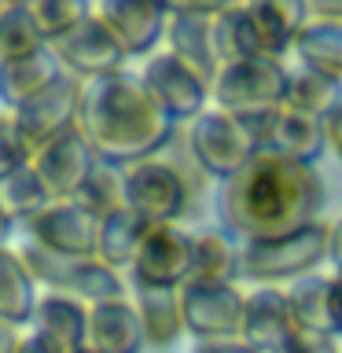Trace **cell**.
<instances>
[{
  "label": "cell",
  "instance_id": "277c9868",
  "mask_svg": "<svg viewBox=\"0 0 342 353\" xmlns=\"http://www.w3.org/2000/svg\"><path fill=\"white\" fill-rule=\"evenodd\" d=\"M19 258L26 261L33 283H44L48 291L66 294L81 305L125 302V283L99 258H59V254H48L37 243H26L19 250Z\"/></svg>",
  "mask_w": 342,
  "mask_h": 353
},
{
  "label": "cell",
  "instance_id": "4fadbf2b",
  "mask_svg": "<svg viewBox=\"0 0 342 353\" xmlns=\"http://www.w3.org/2000/svg\"><path fill=\"white\" fill-rule=\"evenodd\" d=\"M30 243H37L48 254L59 258H96L99 243V221L88 217L74 203H52L44 214H37L26 225Z\"/></svg>",
  "mask_w": 342,
  "mask_h": 353
},
{
  "label": "cell",
  "instance_id": "f546056e",
  "mask_svg": "<svg viewBox=\"0 0 342 353\" xmlns=\"http://www.w3.org/2000/svg\"><path fill=\"white\" fill-rule=\"evenodd\" d=\"M214 52H217L221 70L247 59H261L258 41H254V26L243 4H225V11L214 19Z\"/></svg>",
  "mask_w": 342,
  "mask_h": 353
},
{
  "label": "cell",
  "instance_id": "30bf717a",
  "mask_svg": "<svg viewBox=\"0 0 342 353\" xmlns=\"http://www.w3.org/2000/svg\"><path fill=\"white\" fill-rule=\"evenodd\" d=\"M165 11H170V22H165L170 55H177L184 66H192L199 77L214 85L221 74L214 52V19L225 11V4H165Z\"/></svg>",
  "mask_w": 342,
  "mask_h": 353
},
{
  "label": "cell",
  "instance_id": "b9f144b4",
  "mask_svg": "<svg viewBox=\"0 0 342 353\" xmlns=\"http://www.w3.org/2000/svg\"><path fill=\"white\" fill-rule=\"evenodd\" d=\"M19 331L11 324H0V353H19Z\"/></svg>",
  "mask_w": 342,
  "mask_h": 353
},
{
  "label": "cell",
  "instance_id": "d590c367",
  "mask_svg": "<svg viewBox=\"0 0 342 353\" xmlns=\"http://www.w3.org/2000/svg\"><path fill=\"white\" fill-rule=\"evenodd\" d=\"M276 353H342V350H339L335 335H316V331L294 327V331H291V339H287Z\"/></svg>",
  "mask_w": 342,
  "mask_h": 353
},
{
  "label": "cell",
  "instance_id": "484cf974",
  "mask_svg": "<svg viewBox=\"0 0 342 353\" xmlns=\"http://www.w3.org/2000/svg\"><path fill=\"white\" fill-rule=\"evenodd\" d=\"M294 55L305 70L324 74L331 81H342V26L339 22H316L309 19L305 30L294 41Z\"/></svg>",
  "mask_w": 342,
  "mask_h": 353
},
{
  "label": "cell",
  "instance_id": "d6a6232c",
  "mask_svg": "<svg viewBox=\"0 0 342 353\" xmlns=\"http://www.w3.org/2000/svg\"><path fill=\"white\" fill-rule=\"evenodd\" d=\"M0 203H4V210L11 214V221L30 225L33 217L52 206V199H48V192H44L37 170L26 165V170H19L15 176H8V181L0 184Z\"/></svg>",
  "mask_w": 342,
  "mask_h": 353
},
{
  "label": "cell",
  "instance_id": "e0dca14e",
  "mask_svg": "<svg viewBox=\"0 0 342 353\" xmlns=\"http://www.w3.org/2000/svg\"><path fill=\"white\" fill-rule=\"evenodd\" d=\"M247 8V19L254 26V41H258L261 59H276L280 63L287 52H294L298 33L309 22V8L298 0H254Z\"/></svg>",
  "mask_w": 342,
  "mask_h": 353
},
{
  "label": "cell",
  "instance_id": "ba28073f",
  "mask_svg": "<svg viewBox=\"0 0 342 353\" xmlns=\"http://www.w3.org/2000/svg\"><path fill=\"white\" fill-rule=\"evenodd\" d=\"M81 96L85 85L77 81L74 74H63L48 92H41L33 103L11 110V121L22 132V140L30 143L33 154H41L44 148H52L55 140L70 137L77 129V118H81Z\"/></svg>",
  "mask_w": 342,
  "mask_h": 353
},
{
  "label": "cell",
  "instance_id": "d6986e66",
  "mask_svg": "<svg viewBox=\"0 0 342 353\" xmlns=\"http://www.w3.org/2000/svg\"><path fill=\"white\" fill-rule=\"evenodd\" d=\"M294 331V316H291V302L287 291L276 287H258L254 294H247V316H243V342L258 353H276L291 339Z\"/></svg>",
  "mask_w": 342,
  "mask_h": 353
},
{
  "label": "cell",
  "instance_id": "e575fe53",
  "mask_svg": "<svg viewBox=\"0 0 342 353\" xmlns=\"http://www.w3.org/2000/svg\"><path fill=\"white\" fill-rule=\"evenodd\" d=\"M26 165H33L30 143L22 140V132L15 129V121L0 118V184H4L8 176H15L19 170H26Z\"/></svg>",
  "mask_w": 342,
  "mask_h": 353
},
{
  "label": "cell",
  "instance_id": "74e56055",
  "mask_svg": "<svg viewBox=\"0 0 342 353\" xmlns=\"http://www.w3.org/2000/svg\"><path fill=\"white\" fill-rule=\"evenodd\" d=\"M192 353H258V350H250L243 339H225V342H195Z\"/></svg>",
  "mask_w": 342,
  "mask_h": 353
},
{
  "label": "cell",
  "instance_id": "4dcf8cb0",
  "mask_svg": "<svg viewBox=\"0 0 342 353\" xmlns=\"http://www.w3.org/2000/svg\"><path fill=\"white\" fill-rule=\"evenodd\" d=\"M70 203L96 221H107V217L121 214V210H125V170L96 162V170L88 173V181L81 184V192H77Z\"/></svg>",
  "mask_w": 342,
  "mask_h": 353
},
{
  "label": "cell",
  "instance_id": "3957f363",
  "mask_svg": "<svg viewBox=\"0 0 342 353\" xmlns=\"http://www.w3.org/2000/svg\"><path fill=\"white\" fill-rule=\"evenodd\" d=\"M272 110L265 114H225V110H203L192 125V151L206 173L236 176L254 154L265 151Z\"/></svg>",
  "mask_w": 342,
  "mask_h": 353
},
{
  "label": "cell",
  "instance_id": "836d02e7",
  "mask_svg": "<svg viewBox=\"0 0 342 353\" xmlns=\"http://www.w3.org/2000/svg\"><path fill=\"white\" fill-rule=\"evenodd\" d=\"M30 8V19L37 33L44 37V44H59L63 37H70V33L81 26V22L92 15V8L81 4V0H37V4H26Z\"/></svg>",
  "mask_w": 342,
  "mask_h": 353
},
{
  "label": "cell",
  "instance_id": "f35d334b",
  "mask_svg": "<svg viewBox=\"0 0 342 353\" xmlns=\"http://www.w3.org/2000/svg\"><path fill=\"white\" fill-rule=\"evenodd\" d=\"M324 137H328V148L342 159V103L324 118Z\"/></svg>",
  "mask_w": 342,
  "mask_h": 353
},
{
  "label": "cell",
  "instance_id": "8d00e7d4",
  "mask_svg": "<svg viewBox=\"0 0 342 353\" xmlns=\"http://www.w3.org/2000/svg\"><path fill=\"white\" fill-rule=\"evenodd\" d=\"M305 8H309V19L339 22V26H342V0H313V4H305Z\"/></svg>",
  "mask_w": 342,
  "mask_h": 353
},
{
  "label": "cell",
  "instance_id": "2e32d148",
  "mask_svg": "<svg viewBox=\"0 0 342 353\" xmlns=\"http://www.w3.org/2000/svg\"><path fill=\"white\" fill-rule=\"evenodd\" d=\"M96 19L114 33V41L125 48V55H148L159 37L165 33L170 11L165 4H137V0H99L92 8Z\"/></svg>",
  "mask_w": 342,
  "mask_h": 353
},
{
  "label": "cell",
  "instance_id": "83f0119b",
  "mask_svg": "<svg viewBox=\"0 0 342 353\" xmlns=\"http://www.w3.org/2000/svg\"><path fill=\"white\" fill-rule=\"evenodd\" d=\"M287 302H291L294 327L316 331V335H335V320H331V280L328 276H302L287 287Z\"/></svg>",
  "mask_w": 342,
  "mask_h": 353
},
{
  "label": "cell",
  "instance_id": "f1b7e54d",
  "mask_svg": "<svg viewBox=\"0 0 342 353\" xmlns=\"http://www.w3.org/2000/svg\"><path fill=\"white\" fill-rule=\"evenodd\" d=\"M342 103V81H331L324 74H313L305 66L287 70V88H283V107L298 110L309 118H328Z\"/></svg>",
  "mask_w": 342,
  "mask_h": 353
},
{
  "label": "cell",
  "instance_id": "603a6c76",
  "mask_svg": "<svg viewBox=\"0 0 342 353\" xmlns=\"http://www.w3.org/2000/svg\"><path fill=\"white\" fill-rule=\"evenodd\" d=\"M243 276V250H236L228 232L203 228L192 232V280L236 283Z\"/></svg>",
  "mask_w": 342,
  "mask_h": 353
},
{
  "label": "cell",
  "instance_id": "7a4b0ae2",
  "mask_svg": "<svg viewBox=\"0 0 342 353\" xmlns=\"http://www.w3.org/2000/svg\"><path fill=\"white\" fill-rule=\"evenodd\" d=\"M77 129L88 140L96 162L129 170V165L154 159V151L165 148L173 118L151 96L143 77L121 70L99 81H85Z\"/></svg>",
  "mask_w": 342,
  "mask_h": 353
},
{
  "label": "cell",
  "instance_id": "ac0fdd59",
  "mask_svg": "<svg viewBox=\"0 0 342 353\" xmlns=\"http://www.w3.org/2000/svg\"><path fill=\"white\" fill-rule=\"evenodd\" d=\"M148 346L143 324L132 302H103L88 305L85 353H140Z\"/></svg>",
  "mask_w": 342,
  "mask_h": 353
},
{
  "label": "cell",
  "instance_id": "cb8c5ba5",
  "mask_svg": "<svg viewBox=\"0 0 342 353\" xmlns=\"http://www.w3.org/2000/svg\"><path fill=\"white\" fill-rule=\"evenodd\" d=\"M137 287V313L143 324L148 346H173L184 335V313H181V294L165 287Z\"/></svg>",
  "mask_w": 342,
  "mask_h": 353
},
{
  "label": "cell",
  "instance_id": "1f68e13d",
  "mask_svg": "<svg viewBox=\"0 0 342 353\" xmlns=\"http://www.w3.org/2000/svg\"><path fill=\"white\" fill-rule=\"evenodd\" d=\"M44 48H48V44H44V37L37 33V26H33L26 4H8L0 11V74H4L8 66L30 59V55L44 52Z\"/></svg>",
  "mask_w": 342,
  "mask_h": 353
},
{
  "label": "cell",
  "instance_id": "7402d4cb",
  "mask_svg": "<svg viewBox=\"0 0 342 353\" xmlns=\"http://www.w3.org/2000/svg\"><path fill=\"white\" fill-rule=\"evenodd\" d=\"M63 74L66 70H63V63L55 59V52L44 48V52L30 55V59L8 66V70L0 74V99H4L11 110H19V107L33 103L41 92H48Z\"/></svg>",
  "mask_w": 342,
  "mask_h": 353
},
{
  "label": "cell",
  "instance_id": "f6af8a7d",
  "mask_svg": "<svg viewBox=\"0 0 342 353\" xmlns=\"http://www.w3.org/2000/svg\"><path fill=\"white\" fill-rule=\"evenodd\" d=\"M4 8H8V4H0V11H4Z\"/></svg>",
  "mask_w": 342,
  "mask_h": 353
},
{
  "label": "cell",
  "instance_id": "ee69618b",
  "mask_svg": "<svg viewBox=\"0 0 342 353\" xmlns=\"http://www.w3.org/2000/svg\"><path fill=\"white\" fill-rule=\"evenodd\" d=\"M11 228H15V221H11V214L4 210V203H0V243L8 239V232H11Z\"/></svg>",
  "mask_w": 342,
  "mask_h": 353
},
{
  "label": "cell",
  "instance_id": "7c38bea8",
  "mask_svg": "<svg viewBox=\"0 0 342 353\" xmlns=\"http://www.w3.org/2000/svg\"><path fill=\"white\" fill-rule=\"evenodd\" d=\"M52 52L77 81H81V77L85 81H99V77L121 74V66H125V59H129L125 48L114 41V33L96 19V11L70 33V37L52 44Z\"/></svg>",
  "mask_w": 342,
  "mask_h": 353
},
{
  "label": "cell",
  "instance_id": "9c48e42d",
  "mask_svg": "<svg viewBox=\"0 0 342 353\" xmlns=\"http://www.w3.org/2000/svg\"><path fill=\"white\" fill-rule=\"evenodd\" d=\"M188 206V184L184 176L165 162H140L125 170V210L137 214L143 225L162 228L173 225Z\"/></svg>",
  "mask_w": 342,
  "mask_h": 353
},
{
  "label": "cell",
  "instance_id": "ffe728a7",
  "mask_svg": "<svg viewBox=\"0 0 342 353\" xmlns=\"http://www.w3.org/2000/svg\"><path fill=\"white\" fill-rule=\"evenodd\" d=\"M265 151L280 154V159H291V162H302V165H316V159L328 151L324 118L298 114V110L280 103L272 110L269 137H265Z\"/></svg>",
  "mask_w": 342,
  "mask_h": 353
},
{
  "label": "cell",
  "instance_id": "ab89813d",
  "mask_svg": "<svg viewBox=\"0 0 342 353\" xmlns=\"http://www.w3.org/2000/svg\"><path fill=\"white\" fill-rule=\"evenodd\" d=\"M331 320H335V335H342V276H331Z\"/></svg>",
  "mask_w": 342,
  "mask_h": 353
},
{
  "label": "cell",
  "instance_id": "5bb4252c",
  "mask_svg": "<svg viewBox=\"0 0 342 353\" xmlns=\"http://www.w3.org/2000/svg\"><path fill=\"white\" fill-rule=\"evenodd\" d=\"M143 85L151 88V96L162 103V110L170 114L173 121L177 118H199L210 99V85L206 77H199L192 66H184L177 55H154V59L143 66Z\"/></svg>",
  "mask_w": 342,
  "mask_h": 353
},
{
  "label": "cell",
  "instance_id": "44dd1931",
  "mask_svg": "<svg viewBox=\"0 0 342 353\" xmlns=\"http://www.w3.org/2000/svg\"><path fill=\"white\" fill-rule=\"evenodd\" d=\"M33 335L44 339L55 353H81L85 350V327H88V305L74 302L66 294H48L33 309Z\"/></svg>",
  "mask_w": 342,
  "mask_h": 353
},
{
  "label": "cell",
  "instance_id": "7bdbcfd3",
  "mask_svg": "<svg viewBox=\"0 0 342 353\" xmlns=\"http://www.w3.org/2000/svg\"><path fill=\"white\" fill-rule=\"evenodd\" d=\"M19 353H55V350H52L44 339L30 335V339H22V342H19Z\"/></svg>",
  "mask_w": 342,
  "mask_h": 353
},
{
  "label": "cell",
  "instance_id": "d4e9b609",
  "mask_svg": "<svg viewBox=\"0 0 342 353\" xmlns=\"http://www.w3.org/2000/svg\"><path fill=\"white\" fill-rule=\"evenodd\" d=\"M37 302V283H33L26 261L0 247V324H30Z\"/></svg>",
  "mask_w": 342,
  "mask_h": 353
},
{
  "label": "cell",
  "instance_id": "52a82bcc",
  "mask_svg": "<svg viewBox=\"0 0 342 353\" xmlns=\"http://www.w3.org/2000/svg\"><path fill=\"white\" fill-rule=\"evenodd\" d=\"M283 88H287V70L276 59H247L236 66H225L217 74L214 96L217 110L225 114H265L283 103Z\"/></svg>",
  "mask_w": 342,
  "mask_h": 353
},
{
  "label": "cell",
  "instance_id": "5b68a950",
  "mask_svg": "<svg viewBox=\"0 0 342 353\" xmlns=\"http://www.w3.org/2000/svg\"><path fill=\"white\" fill-rule=\"evenodd\" d=\"M331 225H309L294 236L269 239V243H243V276L261 287L294 283L302 276H313L316 265L328 258Z\"/></svg>",
  "mask_w": 342,
  "mask_h": 353
},
{
  "label": "cell",
  "instance_id": "60d3db41",
  "mask_svg": "<svg viewBox=\"0 0 342 353\" xmlns=\"http://www.w3.org/2000/svg\"><path fill=\"white\" fill-rule=\"evenodd\" d=\"M328 258L335 261V276H342V217L335 221V225H331V247H328Z\"/></svg>",
  "mask_w": 342,
  "mask_h": 353
},
{
  "label": "cell",
  "instance_id": "9a60e30c",
  "mask_svg": "<svg viewBox=\"0 0 342 353\" xmlns=\"http://www.w3.org/2000/svg\"><path fill=\"white\" fill-rule=\"evenodd\" d=\"M33 170H37L52 203H70L88 181V173L96 170V154L88 148V140L81 137V129H74L70 137L55 140L52 148L33 154Z\"/></svg>",
  "mask_w": 342,
  "mask_h": 353
},
{
  "label": "cell",
  "instance_id": "6da1fadb",
  "mask_svg": "<svg viewBox=\"0 0 342 353\" xmlns=\"http://www.w3.org/2000/svg\"><path fill=\"white\" fill-rule=\"evenodd\" d=\"M214 203L221 232L243 243H269L316 225L324 181L313 165L261 151L236 176L221 181Z\"/></svg>",
  "mask_w": 342,
  "mask_h": 353
},
{
  "label": "cell",
  "instance_id": "4316f807",
  "mask_svg": "<svg viewBox=\"0 0 342 353\" xmlns=\"http://www.w3.org/2000/svg\"><path fill=\"white\" fill-rule=\"evenodd\" d=\"M151 225H143L137 214H129V210H121V214L99 221V243H96V258L107 265V269H121V265L137 261V254L143 247V239H148Z\"/></svg>",
  "mask_w": 342,
  "mask_h": 353
},
{
  "label": "cell",
  "instance_id": "8fae6325",
  "mask_svg": "<svg viewBox=\"0 0 342 353\" xmlns=\"http://www.w3.org/2000/svg\"><path fill=\"white\" fill-rule=\"evenodd\" d=\"M188 280H192V232H181L177 225L151 228L132 261V283L181 291Z\"/></svg>",
  "mask_w": 342,
  "mask_h": 353
},
{
  "label": "cell",
  "instance_id": "8992f818",
  "mask_svg": "<svg viewBox=\"0 0 342 353\" xmlns=\"http://www.w3.org/2000/svg\"><path fill=\"white\" fill-rule=\"evenodd\" d=\"M177 294H181L184 331H192L195 342H225L243 335L247 294H239L236 283L188 280Z\"/></svg>",
  "mask_w": 342,
  "mask_h": 353
}]
</instances>
